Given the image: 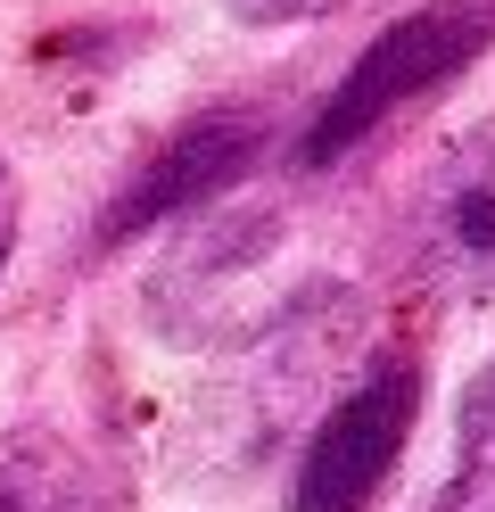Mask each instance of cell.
I'll use <instances>...</instances> for the list:
<instances>
[{
	"instance_id": "277c9868",
	"label": "cell",
	"mask_w": 495,
	"mask_h": 512,
	"mask_svg": "<svg viewBox=\"0 0 495 512\" xmlns=\"http://www.w3.org/2000/svg\"><path fill=\"white\" fill-rule=\"evenodd\" d=\"M421 389H429L421 347H380L363 380L314 422L306 455L289 471V512H372V496L388 488V471L421 422Z\"/></svg>"
},
{
	"instance_id": "6da1fadb",
	"label": "cell",
	"mask_w": 495,
	"mask_h": 512,
	"mask_svg": "<svg viewBox=\"0 0 495 512\" xmlns=\"http://www.w3.org/2000/svg\"><path fill=\"white\" fill-rule=\"evenodd\" d=\"M495 50V0H421L396 25H380L372 42L347 58V75H330L322 108L297 133V166L322 174L355 157L372 133H388L405 108H421L429 91H446L454 75H471Z\"/></svg>"
},
{
	"instance_id": "7a4b0ae2",
	"label": "cell",
	"mask_w": 495,
	"mask_h": 512,
	"mask_svg": "<svg viewBox=\"0 0 495 512\" xmlns=\"http://www.w3.org/2000/svg\"><path fill=\"white\" fill-rule=\"evenodd\" d=\"M388 265L413 298H495V108L421 166L388 223Z\"/></svg>"
},
{
	"instance_id": "3957f363",
	"label": "cell",
	"mask_w": 495,
	"mask_h": 512,
	"mask_svg": "<svg viewBox=\"0 0 495 512\" xmlns=\"http://www.w3.org/2000/svg\"><path fill=\"white\" fill-rule=\"evenodd\" d=\"M264 149H273V108H256V100L198 108L190 124H174V133L108 190V207H99V223H91V256H116L141 232H157V223L215 207L223 190H240L264 166Z\"/></svg>"
},
{
	"instance_id": "ba28073f",
	"label": "cell",
	"mask_w": 495,
	"mask_h": 512,
	"mask_svg": "<svg viewBox=\"0 0 495 512\" xmlns=\"http://www.w3.org/2000/svg\"><path fill=\"white\" fill-rule=\"evenodd\" d=\"M322 9H339V0H231L240 25H281V17H322Z\"/></svg>"
},
{
	"instance_id": "8992f818",
	"label": "cell",
	"mask_w": 495,
	"mask_h": 512,
	"mask_svg": "<svg viewBox=\"0 0 495 512\" xmlns=\"http://www.w3.org/2000/svg\"><path fill=\"white\" fill-rule=\"evenodd\" d=\"M421 512H495V356L462 380V405H454V463H446L438 488H429Z\"/></svg>"
},
{
	"instance_id": "5b68a950",
	"label": "cell",
	"mask_w": 495,
	"mask_h": 512,
	"mask_svg": "<svg viewBox=\"0 0 495 512\" xmlns=\"http://www.w3.org/2000/svg\"><path fill=\"white\" fill-rule=\"evenodd\" d=\"M0 512H116V488L83 438L58 422L0 430Z\"/></svg>"
},
{
	"instance_id": "52a82bcc",
	"label": "cell",
	"mask_w": 495,
	"mask_h": 512,
	"mask_svg": "<svg viewBox=\"0 0 495 512\" xmlns=\"http://www.w3.org/2000/svg\"><path fill=\"white\" fill-rule=\"evenodd\" d=\"M17 232H25V182H17L9 157H0V273H9V256H17Z\"/></svg>"
}]
</instances>
